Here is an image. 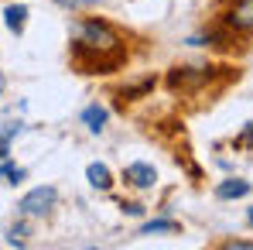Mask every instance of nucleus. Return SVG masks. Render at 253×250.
<instances>
[{
  "label": "nucleus",
  "instance_id": "nucleus-8",
  "mask_svg": "<svg viewBox=\"0 0 253 250\" xmlns=\"http://www.w3.org/2000/svg\"><path fill=\"white\" fill-rule=\"evenodd\" d=\"M3 24H7V31L21 35V31L28 28V7H24V3H10V7H3Z\"/></svg>",
  "mask_w": 253,
  "mask_h": 250
},
{
  "label": "nucleus",
  "instance_id": "nucleus-9",
  "mask_svg": "<svg viewBox=\"0 0 253 250\" xmlns=\"http://www.w3.org/2000/svg\"><path fill=\"white\" fill-rule=\"evenodd\" d=\"M106 120H110V113H106V106H99V103H89L83 110V124L92 130V134H103L106 130Z\"/></svg>",
  "mask_w": 253,
  "mask_h": 250
},
{
  "label": "nucleus",
  "instance_id": "nucleus-10",
  "mask_svg": "<svg viewBox=\"0 0 253 250\" xmlns=\"http://www.w3.org/2000/svg\"><path fill=\"white\" fill-rule=\"evenodd\" d=\"M181 230V223H174V219H151V223H144L140 226V237H154V233H178Z\"/></svg>",
  "mask_w": 253,
  "mask_h": 250
},
{
  "label": "nucleus",
  "instance_id": "nucleus-7",
  "mask_svg": "<svg viewBox=\"0 0 253 250\" xmlns=\"http://www.w3.org/2000/svg\"><path fill=\"white\" fill-rule=\"evenodd\" d=\"M85 178H89V185L99 189V192H110V189H113V171L106 165H99V161H92V165L85 168Z\"/></svg>",
  "mask_w": 253,
  "mask_h": 250
},
{
  "label": "nucleus",
  "instance_id": "nucleus-18",
  "mask_svg": "<svg viewBox=\"0 0 253 250\" xmlns=\"http://www.w3.org/2000/svg\"><path fill=\"white\" fill-rule=\"evenodd\" d=\"M124 209H126V212H130V216H140V212H144V209L137 206V202H124Z\"/></svg>",
  "mask_w": 253,
  "mask_h": 250
},
{
  "label": "nucleus",
  "instance_id": "nucleus-14",
  "mask_svg": "<svg viewBox=\"0 0 253 250\" xmlns=\"http://www.w3.org/2000/svg\"><path fill=\"white\" fill-rule=\"evenodd\" d=\"M58 7H65V10H89V7H96V3H103V0H55Z\"/></svg>",
  "mask_w": 253,
  "mask_h": 250
},
{
  "label": "nucleus",
  "instance_id": "nucleus-17",
  "mask_svg": "<svg viewBox=\"0 0 253 250\" xmlns=\"http://www.w3.org/2000/svg\"><path fill=\"white\" fill-rule=\"evenodd\" d=\"M250 144H253V124H247V130L236 137V148H250Z\"/></svg>",
  "mask_w": 253,
  "mask_h": 250
},
{
  "label": "nucleus",
  "instance_id": "nucleus-6",
  "mask_svg": "<svg viewBox=\"0 0 253 250\" xmlns=\"http://www.w3.org/2000/svg\"><path fill=\"white\" fill-rule=\"evenodd\" d=\"M250 196V182L247 178H226L215 185V199H243Z\"/></svg>",
  "mask_w": 253,
  "mask_h": 250
},
{
  "label": "nucleus",
  "instance_id": "nucleus-4",
  "mask_svg": "<svg viewBox=\"0 0 253 250\" xmlns=\"http://www.w3.org/2000/svg\"><path fill=\"white\" fill-rule=\"evenodd\" d=\"M222 24L236 35H250L253 31V0H236L226 14H222Z\"/></svg>",
  "mask_w": 253,
  "mask_h": 250
},
{
  "label": "nucleus",
  "instance_id": "nucleus-1",
  "mask_svg": "<svg viewBox=\"0 0 253 250\" xmlns=\"http://www.w3.org/2000/svg\"><path fill=\"white\" fill-rule=\"evenodd\" d=\"M72 62L85 76H103L126 62V45L110 21L79 17L72 24Z\"/></svg>",
  "mask_w": 253,
  "mask_h": 250
},
{
  "label": "nucleus",
  "instance_id": "nucleus-20",
  "mask_svg": "<svg viewBox=\"0 0 253 250\" xmlns=\"http://www.w3.org/2000/svg\"><path fill=\"white\" fill-rule=\"evenodd\" d=\"M247 223H250V226H253V209H250V212H247Z\"/></svg>",
  "mask_w": 253,
  "mask_h": 250
},
{
  "label": "nucleus",
  "instance_id": "nucleus-2",
  "mask_svg": "<svg viewBox=\"0 0 253 250\" xmlns=\"http://www.w3.org/2000/svg\"><path fill=\"white\" fill-rule=\"evenodd\" d=\"M212 76H215V69H209V65H178L168 72V89L188 96V93H199L202 86H209Z\"/></svg>",
  "mask_w": 253,
  "mask_h": 250
},
{
  "label": "nucleus",
  "instance_id": "nucleus-11",
  "mask_svg": "<svg viewBox=\"0 0 253 250\" xmlns=\"http://www.w3.org/2000/svg\"><path fill=\"white\" fill-rule=\"evenodd\" d=\"M21 130H24V127H21V120H17V124H3V127H0V161L10 154V141H14Z\"/></svg>",
  "mask_w": 253,
  "mask_h": 250
},
{
  "label": "nucleus",
  "instance_id": "nucleus-19",
  "mask_svg": "<svg viewBox=\"0 0 253 250\" xmlns=\"http://www.w3.org/2000/svg\"><path fill=\"white\" fill-rule=\"evenodd\" d=\"M3 89H7V79H3V72H0V96H3Z\"/></svg>",
  "mask_w": 253,
  "mask_h": 250
},
{
  "label": "nucleus",
  "instance_id": "nucleus-5",
  "mask_svg": "<svg viewBox=\"0 0 253 250\" xmlns=\"http://www.w3.org/2000/svg\"><path fill=\"white\" fill-rule=\"evenodd\" d=\"M124 182L133 185V189H140V192H147V189L158 185V171H154V165H147V161H133V165L124 168Z\"/></svg>",
  "mask_w": 253,
  "mask_h": 250
},
{
  "label": "nucleus",
  "instance_id": "nucleus-16",
  "mask_svg": "<svg viewBox=\"0 0 253 250\" xmlns=\"http://www.w3.org/2000/svg\"><path fill=\"white\" fill-rule=\"evenodd\" d=\"M222 250H253V240H222Z\"/></svg>",
  "mask_w": 253,
  "mask_h": 250
},
{
  "label": "nucleus",
  "instance_id": "nucleus-13",
  "mask_svg": "<svg viewBox=\"0 0 253 250\" xmlns=\"http://www.w3.org/2000/svg\"><path fill=\"white\" fill-rule=\"evenodd\" d=\"M24 237H28V226H24V223L7 230V244H10V247H24Z\"/></svg>",
  "mask_w": 253,
  "mask_h": 250
},
{
  "label": "nucleus",
  "instance_id": "nucleus-12",
  "mask_svg": "<svg viewBox=\"0 0 253 250\" xmlns=\"http://www.w3.org/2000/svg\"><path fill=\"white\" fill-rule=\"evenodd\" d=\"M0 178H10V185H17V182H24V178H28V171H24V168L7 165V158H3V165H0Z\"/></svg>",
  "mask_w": 253,
  "mask_h": 250
},
{
  "label": "nucleus",
  "instance_id": "nucleus-15",
  "mask_svg": "<svg viewBox=\"0 0 253 250\" xmlns=\"http://www.w3.org/2000/svg\"><path fill=\"white\" fill-rule=\"evenodd\" d=\"M151 89H154V79H144V83L124 89V96H126V100H130V96H144V93H151Z\"/></svg>",
  "mask_w": 253,
  "mask_h": 250
},
{
  "label": "nucleus",
  "instance_id": "nucleus-3",
  "mask_svg": "<svg viewBox=\"0 0 253 250\" xmlns=\"http://www.w3.org/2000/svg\"><path fill=\"white\" fill-rule=\"evenodd\" d=\"M55 202H58V189L55 185H38V189H31L17 199V212L21 216H44V212L55 209Z\"/></svg>",
  "mask_w": 253,
  "mask_h": 250
}]
</instances>
